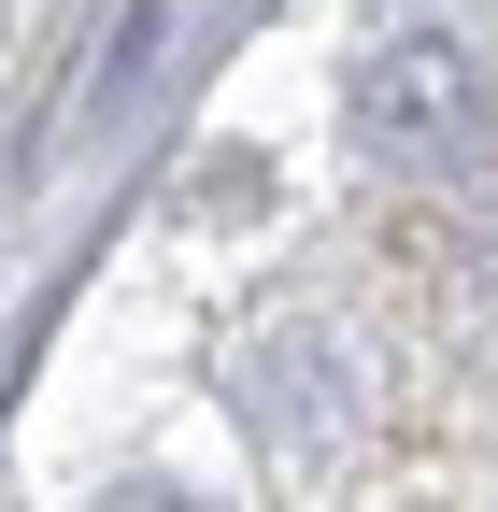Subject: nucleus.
Returning <instances> with one entry per match:
<instances>
[{"label": "nucleus", "instance_id": "1", "mask_svg": "<svg viewBox=\"0 0 498 512\" xmlns=\"http://www.w3.org/2000/svg\"><path fill=\"white\" fill-rule=\"evenodd\" d=\"M484 72H470V43L442 29H385L356 57V143L385 157V171H470L484 157Z\"/></svg>", "mask_w": 498, "mask_h": 512}]
</instances>
